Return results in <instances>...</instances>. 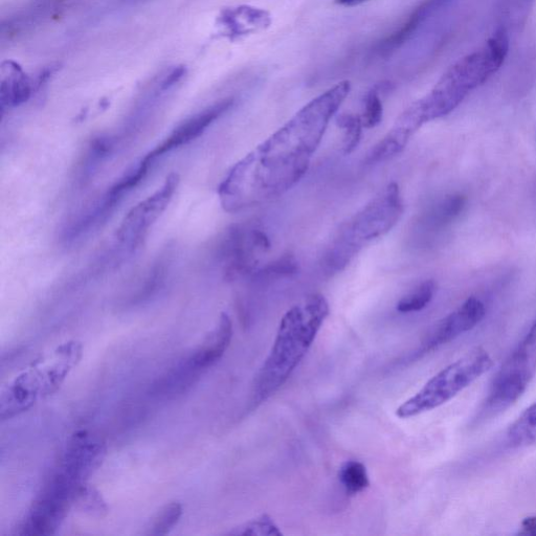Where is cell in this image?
Returning <instances> with one entry per match:
<instances>
[{
  "mask_svg": "<svg viewBox=\"0 0 536 536\" xmlns=\"http://www.w3.org/2000/svg\"><path fill=\"white\" fill-rule=\"evenodd\" d=\"M535 375L536 320L496 374L476 420H487L515 405Z\"/></svg>",
  "mask_w": 536,
  "mask_h": 536,
  "instance_id": "cell-7",
  "label": "cell"
},
{
  "mask_svg": "<svg viewBox=\"0 0 536 536\" xmlns=\"http://www.w3.org/2000/svg\"><path fill=\"white\" fill-rule=\"evenodd\" d=\"M82 350L81 343L66 342L46 359L16 376L0 395V417L10 419L28 411L39 399L54 394L79 364Z\"/></svg>",
  "mask_w": 536,
  "mask_h": 536,
  "instance_id": "cell-5",
  "label": "cell"
},
{
  "mask_svg": "<svg viewBox=\"0 0 536 536\" xmlns=\"http://www.w3.org/2000/svg\"><path fill=\"white\" fill-rule=\"evenodd\" d=\"M436 284L433 280L424 281L413 292L402 298L396 306L400 314H412L426 308L434 299Z\"/></svg>",
  "mask_w": 536,
  "mask_h": 536,
  "instance_id": "cell-19",
  "label": "cell"
},
{
  "mask_svg": "<svg viewBox=\"0 0 536 536\" xmlns=\"http://www.w3.org/2000/svg\"><path fill=\"white\" fill-rule=\"evenodd\" d=\"M267 234L257 226L235 225L230 228L220 245V256L225 263L226 277L236 279L257 271L260 255L271 250Z\"/></svg>",
  "mask_w": 536,
  "mask_h": 536,
  "instance_id": "cell-8",
  "label": "cell"
},
{
  "mask_svg": "<svg viewBox=\"0 0 536 536\" xmlns=\"http://www.w3.org/2000/svg\"><path fill=\"white\" fill-rule=\"evenodd\" d=\"M229 535L280 536L282 531L275 521L267 515L244 523L228 533Z\"/></svg>",
  "mask_w": 536,
  "mask_h": 536,
  "instance_id": "cell-23",
  "label": "cell"
},
{
  "mask_svg": "<svg viewBox=\"0 0 536 536\" xmlns=\"http://www.w3.org/2000/svg\"><path fill=\"white\" fill-rule=\"evenodd\" d=\"M364 105V114L362 116L364 128L371 129L381 124L384 116V106L377 87L371 89L366 95Z\"/></svg>",
  "mask_w": 536,
  "mask_h": 536,
  "instance_id": "cell-24",
  "label": "cell"
},
{
  "mask_svg": "<svg viewBox=\"0 0 536 536\" xmlns=\"http://www.w3.org/2000/svg\"><path fill=\"white\" fill-rule=\"evenodd\" d=\"M2 108L16 107L26 103L32 95V84L19 65L10 61L3 66Z\"/></svg>",
  "mask_w": 536,
  "mask_h": 536,
  "instance_id": "cell-15",
  "label": "cell"
},
{
  "mask_svg": "<svg viewBox=\"0 0 536 536\" xmlns=\"http://www.w3.org/2000/svg\"><path fill=\"white\" fill-rule=\"evenodd\" d=\"M508 50L507 33L497 31L483 47L455 62L428 95L397 118L391 131L400 140L410 142L424 124L453 113L469 94L501 69Z\"/></svg>",
  "mask_w": 536,
  "mask_h": 536,
  "instance_id": "cell-2",
  "label": "cell"
},
{
  "mask_svg": "<svg viewBox=\"0 0 536 536\" xmlns=\"http://www.w3.org/2000/svg\"><path fill=\"white\" fill-rule=\"evenodd\" d=\"M443 3H445V0H426L411 14L404 25L378 44L377 51L381 54H389L401 47L416 32L422 22Z\"/></svg>",
  "mask_w": 536,
  "mask_h": 536,
  "instance_id": "cell-16",
  "label": "cell"
},
{
  "mask_svg": "<svg viewBox=\"0 0 536 536\" xmlns=\"http://www.w3.org/2000/svg\"><path fill=\"white\" fill-rule=\"evenodd\" d=\"M299 272V263L293 255H284L277 260L259 268L252 276L255 279L274 280L279 278L293 277Z\"/></svg>",
  "mask_w": 536,
  "mask_h": 536,
  "instance_id": "cell-21",
  "label": "cell"
},
{
  "mask_svg": "<svg viewBox=\"0 0 536 536\" xmlns=\"http://www.w3.org/2000/svg\"><path fill=\"white\" fill-rule=\"evenodd\" d=\"M185 74L184 67H178V69L174 70L164 81L163 88L167 89L170 86L174 85L178 80H180Z\"/></svg>",
  "mask_w": 536,
  "mask_h": 536,
  "instance_id": "cell-26",
  "label": "cell"
},
{
  "mask_svg": "<svg viewBox=\"0 0 536 536\" xmlns=\"http://www.w3.org/2000/svg\"><path fill=\"white\" fill-rule=\"evenodd\" d=\"M180 177L172 173L152 195L133 207L121 222L117 240L129 253L136 252L144 242L155 222L167 209L176 191Z\"/></svg>",
  "mask_w": 536,
  "mask_h": 536,
  "instance_id": "cell-9",
  "label": "cell"
},
{
  "mask_svg": "<svg viewBox=\"0 0 536 536\" xmlns=\"http://www.w3.org/2000/svg\"><path fill=\"white\" fill-rule=\"evenodd\" d=\"M339 480L346 493L351 496L359 495L370 485L367 467L364 463L349 460L342 464Z\"/></svg>",
  "mask_w": 536,
  "mask_h": 536,
  "instance_id": "cell-18",
  "label": "cell"
},
{
  "mask_svg": "<svg viewBox=\"0 0 536 536\" xmlns=\"http://www.w3.org/2000/svg\"><path fill=\"white\" fill-rule=\"evenodd\" d=\"M233 103V99L222 100L178 125L160 145L147 153L148 158L155 163L163 155L194 141L225 114Z\"/></svg>",
  "mask_w": 536,
  "mask_h": 536,
  "instance_id": "cell-11",
  "label": "cell"
},
{
  "mask_svg": "<svg viewBox=\"0 0 536 536\" xmlns=\"http://www.w3.org/2000/svg\"><path fill=\"white\" fill-rule=\"evenodd\" d=\"M466 199L460 194L445 196L419 219L424 232L435 233L449 225L463 212Z\"/></svg>",
  "mask_w": 536,
  "mask_h": 536,
  "instance_id": "cell-14",
  "label": "cell"
},
{
  "mask_svg": "<svg viewBox=\"0 0 536 536\" xmlns=\"http://www.w3.org/2000/svg\"><path fill=\"white\" fill-rule=\"evenodd\" d=\"M486 314L484 304L477 298H469L458 309L438 322L422 341L419 354L429 353L461 337L476 328Z\"/></svg>",
  "mask_w": 536,
  "mask_h": 536,
  "instance_id": "cell-10",
  "label": "cell"
},
{
  "mask_svg": "<svg viewBox=\"0 0 536 536\" xmlns=\"http://www.w3.org/2000/svg\"><path fill=\"white\" fill-rule=\"evenodd\" d=\"M493 366L494 361L486 350L476 348L469 351L433 376L420 391L400 405L396 416L409 419L445 405Z\"/></svg>",
  "mask_w": 536,
  "mask_h": 536,
  "instance_id": "cell-6",
  "label": "cell"
},
{
  "mask_svg": "<svg viewBox=\"0 0 536 536\" xmlns=\"http://www.w3.org/2000/svg\"><path fill=\"white\" fill-rule=\"evenodd\" d=\"M183 516L181 503L173 502L164 506L150 522L146 535L161 536L168 534Z\"/></svg>",
  "mask_w": 536,
  "mask_h": 536,
  "instance_id": "cell-20",
  "label": "cell"
},
{
  "mask_svg": "<svg viewBox=\"0 0 536 536\" xmlns=\"http://www.w3.org/2000/svg\"><path fill=\"white\" fill-rule=\"evenodd\" d=\"M350 91L347 80L328 89L235 164L218 188L223 210L237 213L294 188L307 173L331 119Z\"/></svg>",
  "mask_w": 536,
  "mask_h": 536,
  "instance_id": "cell-1",
  "label": "cell"
},
{
  "mask_svg": "<svg viewBox=\"0 0 536 536\" xmlns=\"http://www.w3.org/2000/svg\"><path fill=\"white\" fill-rule=\"evenodd\" d=\"M520 535L536 536V517H528L521 523Z\"/></svg>",
  "mask_w": 536,
  "mask_h": 536,
  "instance_id": "cell-25",
  "label": "cell"
},
{
  "mask_svg": "<svg viewBox=\"0 0 536 536\" xmlns=\"http://www.w3.org/2000/svg\"><path fill=\"white\" fill-rule=\"evenodd\" d=\"M404 200L396 183L379 192L354 214L331 240L323 256L326 273H341L371 242L387 235L404 214Z\"/></svg>",
  "mask_w": 536,
  "mask_h": 536,
  "instance_id": "cell-4",
  "label": "cell"
},
{
  "mask_svg": "<svg viewBox=\"0 0 536 536\" xmlns=\"http://www.w3.org/2000/svg\"><path fill=\"white\" fill-rule=\"evenodd\" d=\"M368 0H334V3L343 7H355L360 6Z\"/></svg>",
  "mask_w": 536,
  "mask_h": 536,
  "instance_id": "cell-27",
  "label": "cell"
},
{
  "mask_svg": "<svg viewBox=\"0 0 536 536\" xmlns=\"http://www.w3.org/2000/svg\"><path fill=\"white\" fill-rule=\"evenodd\" d=\"M233 332V322L230 316L223 312L215 329L194 354L193 365L205 369L217 363L230 347Z\"/></svg>",
  "mask_w": 536,
  "mask_h": 536,
  "instance_id": "cell-13",
  "label": "cell"
},
{
  "mask_svg": "<svg viewBox=\"0 0 536 536\" xmlns=\"http://www.w3.org/2000/svg\"><path fill=\"white\" fill-rule=\"evenodd\" d=\"M329 304L315 294L286 311L270 354L261 366L253 386V404L272 397L288 381L316 341L329 316Z\"/></svg>",
  "mask_w": 536,
  "mask_h": 536,
  "instance_id": "cell-3",
  "label": "cell"
},
{
  "mask_svg": "<svg viewBox=\"0 0 536 536\" xmlns=\"http://www.w3.org/2000/svg\"><path fill=\"white\" fill-rule=\"evenodd\" d=\"M221 26L230 39H237L270 28L273 18L270 12L251 6H240L223 12Z\"/></svg>",
  "mask_w": 536,
  "mask_h": 536,
  "instance_id": "cell-12",
  "label": "cell"
},
{
  "mask_svg": "<svg viewBox=\"0 0 536 536\" xmlns=\"http://www.w3.org/2000/svg\"><path fill=\"white\" fill-rule=\"evenodd\" d=\"M507 443L512 449H523L536 443V401L511 424Z\"/></svg>",
  "mask_w": 536,
  "mask_h": 536,
  "instance_id": "cell-17",
  "label": "cell"
},
{
  "mask_svg": "<svg viewBox=\"0 0 536 536\" xmlns=\"http://www.w3.org/2000/svg\"><path fill=\"white\" fill-rule=\"evenodd\" d=\"M337 122L338 126L344 129L345 132L344 151L346 154H350L361 143L364 128L362 117L353 114H343L339 116Z\"/></svg>",
  "mask_w": 536,
  "mask_h": 536,
  "instance_id": "cell-22",
  "label": "cell"
}]
</instances>
